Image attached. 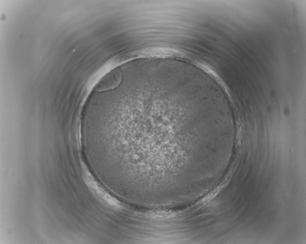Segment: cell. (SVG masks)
<instances>
[{"instance_id":"6da1fadb","label":"cell","mask_w":306,"mask_h":244,"mask_svg":"<svg viewBox=\"0 0 306 244\" xmlns=\"http://www.w3.org/2000/svg\"><path fill=\"white\" fill-rule=\"evenodd\" d=\"M86 183L94 193L106 203L116 207H118L120 206L119 203L101 188L95 181L88 179L86 180Z\"/></svg>"}]
</instances>
